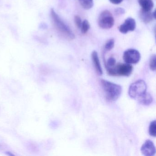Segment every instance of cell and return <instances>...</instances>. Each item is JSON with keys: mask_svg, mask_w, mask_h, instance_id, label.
Here are the masks:
<instances>
[{"mask_svg": "<svg viewBox=\"0 0 156 156\" xmlns=\"http://www.w3.org/2000/svg\"><path fill=\"white\" fill-rule=\"evenodd\" d=\"M155 12H151V11H145L141 10L140 12V18L143 22L148 23L155 19Z\"/></svg>", "mask_w": 156, "mask_h": 156, "instance_id": "obj_10", "label": "cell"}, {"mask_svg": "<svg viewBox=\"0 0 156 156\" xmlns=\"http://www.w3.org/2000/svg\"><path fill=\"white\" fill-rule=\"evenodd\" d=\"M91 57H92V62L94 64L97 73L99 76H102L103 73V70L100 64L98 54L97 51H94L91 55Z\"/></svg>", "mask_w": 156, "mask_h": 156, "instance_id": "obj_9", "label": "cell"}, {"mask_svg": "<svg viewBox=\"0 0 156 156\" xmlns=\"http://www.w3.org/2000/svg\"><path fill=\"white\" fill-rule=\"evenodd\" d=\"M147 86L145 81L139 80L131 84L129 88V96L133 99H138L147 93Z\"/></svg>", "mask_w": 156, "mask_h": 156, "instance_id": "obj_3", "label": "cell"}, {"mask_svg": "<svg viewBox=\"0 0 156 156\" xmlns=\"http://www.w3.org/2000/svg\"><path fill=\"white\" fill-rule=\"evenodd\" d=\"M139 102L143 105L148 106L150 105L153 101V98L150 94L146 93L143 96L138 99Z\"/></svg>", "mask_w": 156, "mask_h": 156, "instance_id": "obj_12", "label": "cell"}, {"mask_svg": "<svg viewBox=\"0 0 156 156\" xmlns=\"http://www.w3.org/2000/svg\"><path fill=\"white\" fill-rule=\"evenodd\" d=\"M115 46V40L114 39H111L107 41L105 44V48L106 51H110L114 48Z\"/></svg>", "mask_w": 156, "mask_h": 156, "instance_id": "obj_17", "label": "cell"}, {"mask_svg": "<svg viewBox=\"0 0 156 156\" xmlns=\"http://www.w3.org/2000/svg\"><path fill=\"white\" fill-rule=\"evenodd\" d=\"M149 133L151 136L155 137L156 136V121L153 120L151 122L149 128Z\"/></svg>", "mask_w": 156, "mask_h": 156, "instance_id": "obj_14", "label": "cell"}, {"mask_svg": "<svg viewBox=\"0 0 156 156\" xmlns=\"http://www.w3.org/2000/svg\"><path fill=\"white\" fill-rule=\"evenodd\" d=\"M140 151L144 156H152L156 153V147L151 140H147L141 146Z\"/></svg>", "mask_w": 156, "mask_h": 156, "instance_id": "obj_7", "label": "cell"}, {"mask_svg": "<svg viewBox=\"0 0 156 156\" xmlns=\"http://www.w3.org/2000/svg\"><path fill=\"white\" fill-rule=\"evenodd\" d=\"M100 84L105 92L106 98L108 101H116L121 95L122 88L119 85L104 79L100 80Z\"/></svg>", "mask_w": 156, "mask_h": 156, "instance_id": "obj_1", "label": "cell"}, {"mask_svg": "<svg viewBox=\"0 0 156 156\" xmlns=\"http://www.w3.org/2000/svg\"><path fill=\"white\" fill-rule=\"evenodd\" d=\"M81 6L86 10H88L92 8L94 6L93 0H78Z\"/></svg>", "mask_w": 156, "mask_h": 156, "instance_id": "obj_13", "label": "cell"}, {"mask_svg": "<svg viewBox=\"0 0 156 156\" xmlns=\"http://www.w3.org/2000/svg\"><path fill=\"white\" fill-rule=\"evenodd\" d=\"M115 12L117 15H122L125 13V10L123 8H119L115 10Z\"/></svg>", "mask_w": 156, "mask_h": 156, "instance_id": "obj_20", "label": "cell"}, {"mask_svg": "<svg viewBox=\"0 0 156 156\" xmlns=\"http://www.w3.org/2000/svg\"><path fill=\"white\" fill-rule=\"evenodd\" d=\"M133 66L127 63H119L113 67L111 74L112 76H129L132 73Z\"/></svg>", "mask_w": 156, "mask_h": 156, "instance_id": "obj_5", "label": "cell"}, {"mask_svg": "<svg viewBox=\"0 0 156 156\" xmlns=\"http://www.w3.org/2000/svg\"><path fill=\"white\" fill-rule=\"evenodd\" d=\"M75 23L76 25L77 26L78 29H80L82 26V22L81 18L78 15H76L75 16L74 18Z\"/></svg>", "mask_w": 156, "mask_h": 156, "instance_id": "obj_19", "label": "cell"}, {"mask_svg": "<svg viewBox=\"0 0 156 156\" xmlns=\"http://www.w3.org/2000/svg\"><path fill=\"white\" fill-rule=\"evenodd\" d=\"M116 65V60L114 57H111L108 59L106 63V68H113Z\"/></svg>", "mask_w": 156, "mask_h": 156, "instance_id": "obj_18", "label": "cell"}, {"mask_svg": "<svg viewBox=\"0 0 156 156\" xmlns=\"http://www.w3.org/2000/svg\"><path fill=\"white\" fill-rule=\"evenodd\" d=\"M51 17L54 26L59 32L70 40L74 39L75 36L72 30L63 21L54 9L51 10Z\"/></svg>", "mask_w": 156, "mask_h": 156, "instance_id": "obj_2", "label": "cell"}, {"mask_svg": "<svg viewBox=\"0 0 156 156\" xmlns=\"http://www.w3.org/2000/svg\"><path fill=\"white\" fill-rule=\"evenodd\" d=\"M156 56L155 55H151L150 59L149 66L152 71H155L156 69Z\"/></svg>", "mask_w": 156, "mask_h": 156, "instance_id": "obj_16", "label": "cell"}, {"mask_svg": "<svg viewBox=\"0 0 156 156\" xmlns=\"http://www.w3.org/2000/svg\"><path fill=\"white\" fill-rule=\"evenodd\" d=\"M140 6L142 10L145 11H151L154 7V3L152 0H138Z\"/></svg>", "mask_w": 156, "mask_h": 156, "instance_id": "obj_11", "label": "cell"}, {"mask_svg": "<svg viewBox=\"0 0 156 156\" xmlns=\"http://www.w3.org/2000/svg\"><path fill=\"white\" fill-rule=\"evenodd\" d=\"M140 53L135 49H128L124 52L123 58L125 63L129 64H136L140 59Z\"/></svg>", "mask_w": 156, "mask_h": 156, "instance_id": "obj_6", "label": "cell"}, {"mask_svg": "<svg viewBox=\"0 0 156 156\" xmlns=\"http://www.w3.org/2000/svg\"><path fill=\"white\" fill-rule=\"evenodd\" d=\"M114 23V17L109 11L105 10L100 13L98 19V24L100 28L108 30L113 27Z\"/></svg>", "mask_w": 156, "mask_h": 156, "instance_id": "obj_4", "label": "cell"}, {"mask_svg": "<svg viewBox=\"0 0 156 156\" xmlns=\"http://www.w3.org/2000/svg\"><path fill=\"white\" fill-rule=\"evenodd\" d=\"M136 28V21L132 18H128L124 23L119 27V31L123 34H126L129 31H133Z\"/></svg>", "mask_w": 156, "mask_h": 156, "instance_id": "obj_8", "label": "cell"}, {"mask_svg": "<svg viewBox=\"0 0 156 156\" xmlns=\"http://www.w3.org/2000/svg\"><path fill=\"white\" fill-rule=\"evenodd\" d=\"M111 3L114 4H119L123 2V0H109Z\"/></svg>", "mask_w": 156, "mask_h": 156, "instance_id": "obj_21", "label": "cell"}, {"mask_svg": "<svg viewBox=\"0 0 156 156\" xmlns=\"http://www.w3.org/2000/svg\"><path fill=\"white\" fill-rule=\"evenodd\" d=\"M90 28V25L89 24V22L87 20H84L82 22V26L81 29V32L83 34H85L88 32Z\"/></svg>", "mask_w": 156, "mask_h": 156, "instance_id": "obj_15", "label": "cell"}]
</instances>
